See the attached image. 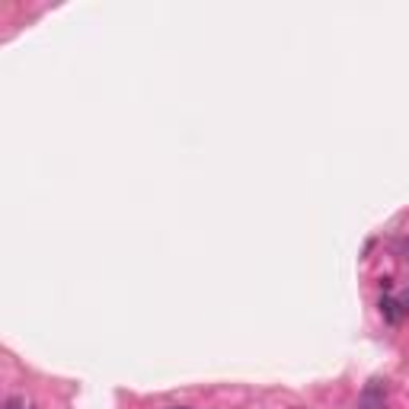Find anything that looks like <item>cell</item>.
Wrapping results in <instances>:
<instances>
[{
	"mask_svg": "<svg viewBox=\"0 0 409 409\" xmlns=\"http://www.w3.org/2000/svg\"><path fill=\"white\" fill-rule=\"evenodd\" d=\"M358 409H387V396H384L380 380H371V384L364 387L362 400H358Z\"/></svg>",
	"mask_w": 409,
	"mask_h": 409,
	"instance_id": "1",
	"label": "cell"
},
{
	"mask_svg": "<svg viewBox=\"0 0 409 409\" xmlns=\"http://www.w3.org/2000/svg\"><path fill=\"white\" fill-rule=\"evenodd\" d=\"M396 307H400V304H396L394 297H380V313H384L390 323H396V320H400V311H396Z\"/></svg>",
	"mask_w": 409,
	"mask_h": 409,
	"instance_id": "2",
	"label": "cell"
},
{
	"mask_svg": "<svg viewBox=\"0 0 409 409\" xmlns=\"http://www.w3.org/2000/svg\"><path fill=\"white\" fill-rule=\"evenodd\" d=\"M3 409H29V403H26V396H10Z\"/></svg>",
	"mask_w": 409,
	"mask_h": 409,
	"instance_id": "3",
	"label": "cell"
},
{
	"mask_svg": "<svg viewBox=\"0 0 409 409\" xmlns=\"http://www.w3.org/2000/svg\"><path fill=\"white\" fill-rule=\"evenodd\" d=\"M179 409H182V406H179Z\"/></svg>",
	"mask_w": 409,
	"mask_h": 409,
	"instance_id": "4",
	"label": "cell"
}]
</instances>
